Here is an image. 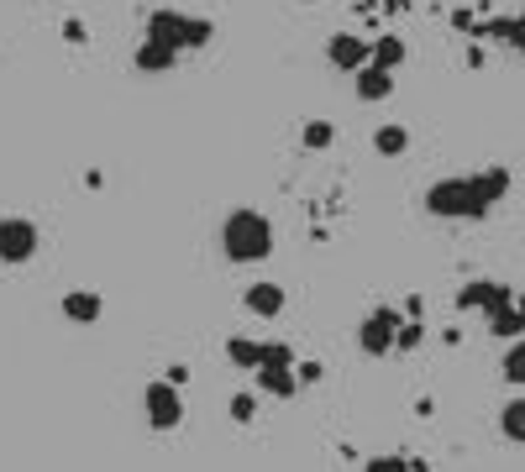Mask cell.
Instances as JSON below:
<instances>
[{"mask_svg": "<svg viewBox=\"0 0 525 472\" xmlns=\"http://www.w3.org/2000/svg\"><path fill=\"white\" fill-rule=\"evenodd\" d=\"M362 472H410V457L404 451H383V457H368Z\"/></svg>", "mask_w": 525, "mask_h": 472, "instance_id": "603a6c76", "label": "cell"}, {"mask_svg": "<svg viewBox=\"0 0 525 472\" xmlns=\"http://www.w3.org/2000/svg\"><path fill=\"white\" fill-rule=\"evenodd\" d=\"M488 331H494L499 342H520L525 336V294H515L504 310H494V315H488Z\"/></svg>", "mask_w": 525, "mask_h": 472, "instance_id": "7c38bea8", "label": "cell"}, {"mask_svg": "<svg viewBox=\"0 0 525 472\" xmlns=\"http://www.w3.org/2000/svg\"><path fill=\"white\" fill-rule=\"evenodd\" d=\"M147 37H152V43H163V47H173V53H184V47H205L210 37H215V26H210L205 16H184V11L158 5V11L147 16Z\"/></svg>", "mask_w": 525, "mask_h": 472, "instance_id": "3957f363", "label": "cell"}, {"mask_svg": "<svg viewBox=\"0 0 525 472\" xmlns=\"http://www.w3.org/2000/svg\"><path fill=\"white\" fill-rule=\"evenodd\" d=\"M215 247H221L226 262H242V268L273 258V221L263 210H252V205H236V210H226V221H221Z\"/></svg>", "mask_w": 525, "mask_h": 472, "instance_id": "7a4b0ae2", "label": "cell"}, {"mask_svg": "<svg viewBox=\"0 0 525 472\" xmlns=\"http://www.w3.org/2000/svg\"><path fill=\"white\" fill-rule=\"evenodd\" d=\"M326 64L341 68V74H357V68L368 64V37H357V32H331V37H326Z\"/></svg>", "mask_w": 525, "mask_h": 472, "instance_id": "ba28073f", "label": "cell"}, {"mask_svg": "<svg viewBox=\"0 0 525 472\" xmlns=\"http://www.w3.org/2000/svg\"><path fill=\"white\" fill-rule=\"evenodd\" d=\"M515 300V289L499 279H473L457 289V304L462 310H483V315H494V310H504V304Z\"/></svg>", "mask_w": 525, "mask_h": 472, "instance_id": "52a82bcc", "label": "cell"}, {"mask_svg": "<svg viewBox=\"0 0 525 472\" xmlns=\"http://www.w3.org/2000/svg\"><path fill=\"white\" fill-rule=\"evenodd\" d=\"M42 247V231L37 221H26V215H0V262L5 268H21V262H32Z\"/></svg>", "mask_w": 525, "mask_h": 472, "instance_id": "277c9868", "label": "cell"}, {"mask_svg": "<svg viewBox=\"0 0 525 472\" xmlns=\"http://www.w3.org/2000/svg\"><path fill=\"white\" fill-rule=\"evenodd\" d=\"M131 64L142 68V74H168V68L179 64V53H173V47H163V43H152V37H142V43H137V53H131Z\"/></svg>", "mask_w": 525, "mask_h": 472, "instance_id": "5bb4252c", "label": "cell"}, {"mask_svg": "<svg viewBox=\"0 0 525 472\" xmlns=\"http://www.w3.org/2000/svg\"><path fill=\"white\" fill-rule=\"evenodd\" d=\"M142 415L152 430H179L184 426V394L173 384H163V378H152L142 388Z\"/></svg>", "mask_w": 525, "mask_h": 472, "instance_id": "8992f818", "label": "cell"}, {"mask_svg": "<svg viewBox=\"0 0 525 472\" xmlns=\"http://www.w3.org/2000/svg\"><path fill=\"white\" fill-rule=\"evenodd\" d=\"M331 142H336L331 121H305V127H299V148H305V152H326Z\"/></svg>", "mask_w": 525, "mask_h": 472, "instance_id": "d6986e66", "label": "cell"}, {"mask_svg": "<svg viewBox=\"0 0 525 472\" xmlns=\"http://www.w3.org/2000/svg\"><path fill=\"white\" fill-rule=\"evenodd\" d=\"M373 152L378 158H404V152H410V127H404V121H383V127L373 131Z\"/></svg>", "mask_w": 525, "mask_h": 472, "instance_id": "2e32d148", "label": "cell"}, {"mask_svg": "<svg viewBox=\"0 0 525 472\" xmlns=\"http://www.w3.org/2000/svg\"><path fill=\"white\" fill-rule=\"evenodd\" d=\"M226 363L236 367V373H257V336H231Z\"/></svg>", "mask_w": 525, "mask_h": 472, "instance_id": "ac0fdd59", "label": "cell"}, {"mask_svg": "<svg viewBox=\"0 0 525 472\" xmlns=\"http://www.w3.org/2000/svg\"><path fill=\"white\" fill-rule=\"evenodd\" d=\"M299 357H294L289 342H257V367H294Z\"/></svg>", "mask_w": 525, "mask_h": 472, "instance_id": "44dd1931", "label": "cell"}, {"mask_svg": "<svg viewBox=\"0 0 525 472\" xmlns=\"http://www.w3.org/2000/svg\"><path fill=\"white\" fill-rule=\"evenodd\" d=\"M163 384H173V388H184V384H189V367H184V363H168V373H163Z\"/></svg>", "mask_w": 525, "mask_h": 472, "instance_id": "83f0119b", "label": "cell"}, {"mask_svg": "<svg viewBox=\"0 0 525 472\" xmlns=\"http://www.w3.org/2000/svg\"><path fill=\"white\" fill-rule=\"evenodd\" d=\"M499 430H504V441L525 446V394H515V399L499 409Z\"/></svg>", "mask_w": 525, "mask_h": 472, "instance_id": "e0dca14e", "label": "cell"}, {"mask_svg": "<svg viewBox=\"0 0 525 472\" xmlns=\"http://www.w3.org/2000/svg\"><path fill=\"white\" fill-rule=\"evenodd\" d=\"M242 304H247L257 321H278L284 315V304H289V294H284V283H273V279H257L242 289Z\"/></svg>", "mask_w": 525, "mask_h": 472, "instance_id": "9c48e42d", "label": "cell"}, {"mask_svg": "<svg viewBox=\"0 0 525 472\" xmlns=\"http://www.w3.org/2000/svg\"><path fill=\"white\" fill-rule=\"evenodd\" d=\"M294 378H299V388H310V384H320V378H326V367L315 363V357H305V363H294Z\"/></svg>", "mask_w": 525, "mask_h": 472, "instance_id": "4316f807", "label": "cell"}, {"mask_svg": "<svg viewBox=\"0 0 525 472\" xmlns=\"http://www.w3.org/2000/svg\"><path fill=\"white\" fill-rule=\"evenodd\" d=\"M399 321H404V315H399L394 304L368 310V315H362V325H357V352H362V357H389V352H394Z\"/></svg>", "mask_w": 525, "mask_h": 472, "instance_id": "5b68a950", "label": "cell"}, {"mask_svg": "<svg viewBox=\"0 0 525 472\" xmlns=\"http://www.w3.org/2000/svg\"><path fill=\"white\" fill-rule=\"evenodd\" d=\"M494 37H499V43H509L525 58V22H499V26H494Z\"/></svg>", "mask_w": 525, "mask_h": 472, "instance_id": "d4e9b609", "label": "cell"}, {"mask_svg": "<svg viewBox=\"0 0 525 472\" xmlns=\"http://www.w3.org/2000/svg\"><path fill=\"white\" fill-rule=\"evenodd\" d=\"M499 373H504V384L525 388V336H520V342H509V346H504V363H499Z\"/></svg>", "mask_w": 525, "mask_h": 472, "instance_id": "ffe728a7", "label": "cell"}, {"mask_svg": "<svg viewBox=\"0 0 525 472\" xmlns=\"http://www.w3.org/2000/svg\"><path fill=\"white\" fill-rule=\"evenodd\" d=\"M231 420H236V426H252V420H257V394H252V388H242V394H231Z\"/></svg>", "mask_w": 525, "mask_h": 472, "instance_id": "7402d4cb", "label": "cell"}, {"mask_svg": "<svg viewBox=\"0 0 525 472\" xmlns=\"http://www.w3.org/2000/svg\"><path fill=\"white\" fill-rule=\"evenodd\" d=\"M58 315L68 325H95L105 315V300H100V289H68L58 300Z\"/></svg>", "mask_w": 525, "mask_h": 472, "instance_id": "30bf717a", "label": "cell"}, {"mask_svg": "<svg viewBox=\"0 0 525 472\" xmlns=\"http://www.w3.org/2000/svg\"><path fill=\"white\" fill-rule=\"evenodd\" d=\"M404 58H410V47H404V37H368V64L378 68H404Z\"/></svg>", "mask_w": 525, "mask_h": 472, "instance_id": "9a60e30c", "label": "cell"}, {"mask_svg": "<svg viewBox=\"0 0 525 472\" xmlns=\"http://www.w3.org/2000/svg\"><path fill=\"white\" fill-rule=\"evenodd\" d=\"M352 95L362 100V106H378V100H389V95H394V74H389V68H378V64H362L352 74Z\"/></svg>", "mask_w": 525, "mask_h": 472, "instance_id": "8fae6325", "label": "cell"}, {"mask_svg": "<svg viewBox=\"0 0 525 472\" xmlns=\"http://www.w3.org/2000/svg\"><path fill=\"white\" fill-rule=\"evenodd\" d=\"M63 43H68V47H84V43H89V26H84L79 16H63Z\"/></svg>", "mask_w": 525, "mask_h": 472, "instance_id": "484cf974", "label": "cell"}, {"mask_svg": "<svg viewBox=\"0 0 525 472\" xmlns=\"http://www.w3.org/2000/svg\"><path fill=\"white\" fill-rule=\"evenodd\" d=\"M509 194V169H483V173H452V179H436L425 190V215L436 221H483V215Z\"/></svg>", "mask_w": 525, "mask_h": 472, "instance_id": "6da1fadb", "label": "cell"}, {"mask_svg": "<svg viewBox=\"0 0 525 472\" xmlns=\"http://www.w3.org/2000/svg\"><path fill=\"white\" fill-rule=\"evenodd\" d=\"M420 342H425V325H420V321H399V331H394V352H415Z\"/></svg>", "mask_w": 525, "mask_h": 472, "instance_id": "cb8c5ba5", "label": "cell"}, {"mask_svg": "<svg viewBox=\"0 0 525 472\" xmlns=\"http://www.w3.org/2000/svg\"><path fill=\"white\" fill-rule=\"evenodd\" d=\"M252 378H257V394H268V399H294V394H299L294 367H257Z\"/></svg>", "mask_w": 525, "mask_h": 472, "instance_id": "4fadbf2b", "label": "cell"}]
</instances>
